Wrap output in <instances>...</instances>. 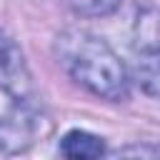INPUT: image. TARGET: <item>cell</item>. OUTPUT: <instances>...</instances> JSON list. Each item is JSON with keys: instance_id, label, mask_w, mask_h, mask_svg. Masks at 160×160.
Returning a JSON list of instances; mask_svg holds the SVG:
<instances>
[{"instance_id": "cell-1", "label": "cell", "mask_w": 160, "mask_h": 160, "mask_svg": "<svg viewBox=\"0 0 160 160\" xmlns=\"http://www.w3.org/2000/svg\"><path fill=\"white\" fill-rule=\"evenodd\" d=\"M55 55L62 70L88 92L112 102L128 98V70L102 38L88 30H65L55 40Z\"/></svg>"}, {"instance_id": "cell-2", "label": "cell", "mask_w": 160, "mask_h": 160, "mask_svg": "<svg viewBox=\"0 0 160 160\" xmlns=\"http://www.w3.org/2000/svg\"><path fill=\"white\" fill-rule=\"evenodd\" d=\"M48 118L38 108H32L28 100H18V105L0 118V150L8 155L25 152L48 132Z\"/></svg>"}, {"instance_id": "cell-7", "label": "cell", "mask_w": 160, "mask_h": 160, "mask_svg": "<svg viewBox=\"0 0 160 160\" xmlns=\"http://www.w3.org/2000/svg\"><path fill=\"white\" fill-rule=\"evenodd\" d=\"M68 5L80 15L100 18V15H110L120 5V0H68Z\"/></svg>"}, {"instance_id": "cell-4", "label": "cell", "mask_w": 160, "mask_h": 160, "mask_svg": "<svg viewBox=\"0 0 160 160\" xmlns=\"http://www.w3.org/2000/svg\"><path fill=\"white\" fill-rule=\"evenodd\" d=\"M132 45L138 52L160 50V10L142 8L132 22Z\"/></svg>"}, {"instance_id": "cell-3", "label": "cell", "mask_w": 160, "mask_h": 160, "mask_svg": "<svg viewBox=\"0 0 160 160\" xmlns=\"http://www.w3.org/2000/svg\"><path fill=\"white\" fill-rule=\"evenodd\" d=\"M0 90L8 92L15 102L30 100L32 95V75L25 62V55L20 45L0 32Z\"/></svg>"}, {"instance_id": "cell-5", "label": "cell", "mask_w": 160, "mask_h": 160, "mask_svg": "<svg viewBox=\"0 0 160 160\" xmlns=\"http://www.w3.org/2000/svg\"><path fill=\"white\" fill-rule=\"evenodd\" d=\"M132 80L140 85L142 92L160 100V50L140 52L132 65Z\"/></svg>"}, {"instance_id": "cell-6", "label": "cell", "mask_w": 160, "mask_h": 160, "mask_svg": "<svg viewBox=\"0 0 160 160\" xmlns=\"http://www.w3.org/2000/svg\"><path fill=\"white\" fill-rule=\"evenodd\" d=\"M105 152L102 138L90 135L85 130H70L60 140V155L65 158H100Z\"/></svg>"}]
</instances>
